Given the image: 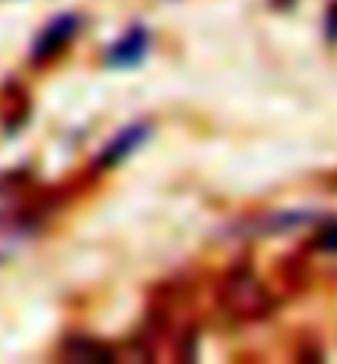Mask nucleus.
I'll list each match as a JSON object with an SVG mask.
<instances>
[{"instance_id": "3", "label": "nucleus", "mask_w": 337, "mask_h": 364, "mask_svg": "<svg viewBox=\"0 0 337 364\" xmlns=\"http://www.w3.org/2000/svg\"><path fill=\"white\" fill-rule=\"evenodd\" d=\"M148 135H151V125H148V122H141V125H128L125 132L115 138V141H109V148L101 151L99 164H101V168H109V164L125 161L128 154L135 151V148H138V144H141Z\"/></svg>"}, {"instance_id": "4", "label": "nucleus", "mask_w": 337, "mask_h": 364, "mask_svg": "<svg viewBox=\"0 0 337 364\" xmlns=\"http://www.w3.org/2000/svg\"><path fill=\"white\" fill-rule=\"evenodd\" d=\"M318 246H321V250H328V253H337V220H331L328 227L321 230Z\"/></svg>"}, {"instance_id": "5", "label": "nucleus", "mask_w": 337, "mask_h": 364, "mask_svg": "<svg viewBox=\"0 0 337 364\" xmlns=\"http://www.w3.org/2000/svg\"><path fill=\"white\" fill-rule=\"evenodd\" d=\"M331 30H334V33H337V7L331 10Z\"/></svg>"}, {"instance_id": "1", "label": "nucleus", "mask_w": 337, "mask_h": 364, "mask_svg": "<svg viewBox=\"0 0 337 364\" xmlns=\"http://www.w3.org/2000/svg\"><path fill=\"white\" fill-rule=\"evenodd\" d=\"M144 53H148V30H144V26H131V30L109 50L105 63L115 69H135V66H141Z\"/></svg>"}, {"instance_id": "2", "label": "nucleus", "mask_w": 337, "mask_h": 364, "mask_svg": "<svg viewBox=\"0 0 337 364\" xmlns=\"http://www.w3.org/2000/svg\"><path fill=\"white\" fill-rule=\"evenodd\" d=\"M76 26H79V17H72V14H62V17H56L40 36H36L33 56H36V60H46V56H53L56 50H62V46L69 43V36L76 33Z\"/></svg>"}]
</instances>
